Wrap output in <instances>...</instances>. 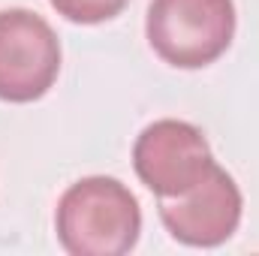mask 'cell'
<instances>
[{"label":"cell","mask_w":259,"mask_h":256,"mask_svg":"<svg viewBox=\"0 0 259 256\" xmlns=\"http://www.w3.org/2000/svg\"><path fill=\"white\" fill-rule=\"evenodd\" d=\"M244 199L235 178L217 163L193 190L175 199H160V220L169 235L187 247H220L241 223Z\"/></svg>","instance_id":"obj_5"},{"label":"cell","mask_w":259,"mask_h":256,"mask_svg":"<svg viewBox=\"0 0 259 256\" xmlns=\"http://www.w3.org/2000/svg\"><path fill=\"white\" fill-rule=\"evenodd\" d=\"M145 33L154 55L178 69H202L235 39L232 0H151Z\"/></svg>","instance_id":"obj_2"},{"label":"cell","mask_w":259,"mask_h":256,"mask_svg":"<svg viewBox=\"0 0 259 256\" xmlns=\"http://www.w3.org/2000/svg\"><path fill=\"white\" fill-rule=\"evenodd\" d=\"M55 229L69 256H124L139 241L142 211L127 184L91 175L64 190Z\"/></svg>","instance_id":"obj_1"},{"label":"cell","mask_w":259,"mask_h":256,"mask_svg":"<svg viewBox=\"0 0 259 256\" xmlns=\"http://www.w3.org/2000/svg\"><path fill=\"white\" fill-rule=\"evenodd\" d=\"M58 15L72 24H103L124 12L130 0H49Z\"/></svg>","instance_id":"obj_6"},{"label":"cell","mask_w":259,"mask_h":256,"mask_svg":"<svg viewBox=\"0 0 259 256\" xmlns=\"http://www.w3.org/2000/svg\"><path fill=\"white\" fill-rule=\"evenodd\" d=\"M61 39L30 9H0V100L33 103L52 91L61 72Z\"/></svg>","instance_id":"obj_3"},{"label":"cell","mask_w":259,"mask_h":256,"mask_svg":"<svg viewBox=\"0 0 259 256\" xmlns=\"http://www.w3.org/2000/svg\"><path fill=\"white\" fill-rule=\"evenodd\" d=\"M211 145L205 133L190 121L163 118L136 136L133 169L157 199L184 196L211 172Z\"/></svg>","instance_id":"obj_4"}]
</instances>
